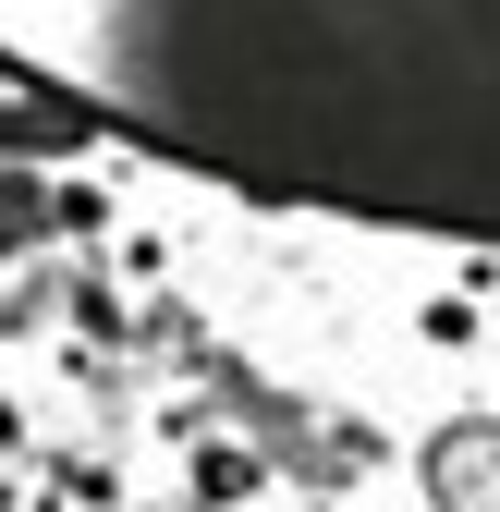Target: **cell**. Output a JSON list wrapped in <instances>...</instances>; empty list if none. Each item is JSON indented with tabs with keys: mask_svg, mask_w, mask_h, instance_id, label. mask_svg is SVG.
<instances>
[{
	"mask_svg": "<svg viewBox=\"0 0 500 512\" xmlns=\"http://www.w3.org/2000/svg\"><path fill=\"white\" fill-rule=\"evenodd\" d=\"M98 74L208 183L500 244V0H110Z\"/></svg>",
	"mask_w": 500,
	"mask_h": 512,
	"instance_id": "obj_1",
	"label": "cell"
}]
</instances>
